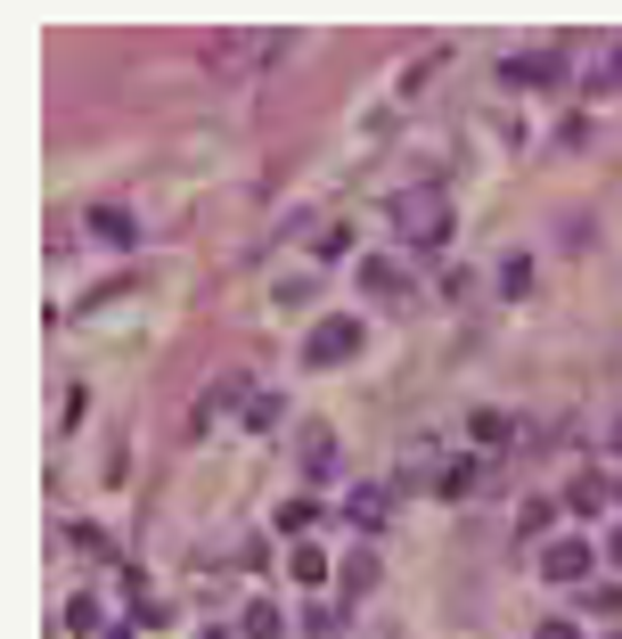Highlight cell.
I'll return each instance as SVG.
<instances>
[{
    "label": "cell",
    "instance_id": "obj_1",
    "mask_svg": "<svg viewBox=\"0 0 622 639\" xmlns=\"http://www.w3.org/2000/svg\"><path fill=\"white\" fill-rule=\"evenodd\" d=\"M385 221L402 230V246L443 255V246H450V189H443V181H402V189L385 197Z\"/></svg>",
    "mask_w": 622,
    "mask_h": 639
},
{
    "label": "cell",
    "instance_id": "obj_2",
    "mask_svg": "<svg viewBox=\"0 0 622 639\" xmlns=\"http://www.w3.org/2000/svg\"><path fill=\"white\" fill-rule=\"evenodd\" d=\"M361 344H369L361 320H352V312H328V320L303 337V369H344V361H361Z\"/></svg>",
    "mask_w": 622,
    "mask_h": 639
},
{
    "label": "cell",
    "instance_id": "obj_3",
    "mask_svg": "<svg viewBox=\"0 0 622 639\" xmlns=\"http://www.w3.org/2000/svg\"><path fill=\"white\" fill-rule=\"evenodd\" d=\"M590 566H598L590 542H549V549H541V583H557V590H582Z\"/></svg>",
    "mask_w": 622,
    "mask_h": 639
},
{
    "label": "cell",
    "instance_id": "obj_4",
    "mask_svg": "<svg viewBox=\"0 0 622 639\" xmlns=\"http://www.w3.org/2000/svg\"><path fill=\"white\" fill-rule=\"evenodd\" d=\"M352 279H361V296H377V303H410V271H402V255H369Z\"/></svg>",
    "mask_w": 622,
    "mask_h": 639
},
{
    "label": "cell",
    "instance_id": "obj_5",
    "mask_svg": "<svg viewBox=\"0 0 622 639\" xmlns=\"http://www.w3.org/2000/svg\"><path fill=\"white\" fill-rule=\"evenodd\" d=\"M557 501H566V517H607V501H614V476H607V467H582V476H573L566 492H557Z\"/></svg>",
    "mask_w": 622,
    "mask_h": 639
},
{
    "label": "cell",
    "instance_id": "obj_6",
    "mask_svg": "<svg viewBox=\"0 0 622 639\" xmlns=\"http://www.w3.org/2000/svg\"><path fill=\"white\" fill-rule=\"evenodd\" d=\"M385 501H393L385 484H352V492H344L336 508H344V517L361 525V533H385V525H393V508H385Z\"/></svg>",
    "mask_w": 622,
    "mask_h": 639
},
{
    "label": "cell",
    "instance_id": "obj_7",
    "mask_svg": "<svg viewBox=\"0 0 622 639\" xmlns=\"http://www.w3.org/2000/svg\"><path fill=\"white\" fill-rule=\"evenodd\" d=\"M328 517V501H311V492H296V501H279V517H271V533H287V542H311V525Z\"/></svg>",
    "mask_w": 622,
    "mask_h": 639
},
{
    "label": "cell",
    "instance_id": "obj_8",
    "mask_svg": "<svg viewBox=\"0 0 622 639\" xmlns=\"http://www.w3.org/2000/svg\"><path fill=\"white\" fill-rule=\"evenodd\" d=\"M377 542H361V549H344V599H369V590H377Z\"/></svg>",
    "mask_w": 622,
    "mask_h": 639
},
{
    "label": "cell",
    "instance_id": "obj_9",
    "mask_svg": "<svg viewBox=\"0 0 622 639\" xmlns=\"http://www.w3.org/2000/svg\"><path fill=\"white\" fill-rule=\"evenodd\" d=\"M352 631V607L344 599H311L303 607V639H344Z\"/></svg>",
    "mask_w": 622,
    "mask_h": 639
},
{
    "label": "cell",
    "instance_id": "obj_10",
    "mask_svg": "<svg viewBox=\"0 0 622 639\" xmlns=\"http://www.w3.org/2000/svg\"><path fill=\"white\" fill-rule=\"evenodd\" d=\"M91 238H99V246H132V238H139V221L123 214V205H91Z\"/></svg>",
    "mask_w": 622,
    "mask_h": 639
},
{
    "label": "cell",
    "instance_id": "obj_11",
    "mask_svg": "<svg viewBox=\"0 0 622 639\" xmlns=\"http://www.w3.org/2000/svg\"><path fill=\"white\" fill-rule=\"evenodd\" d=\"M557 508H566V501H549V492H532V501L516 508V542H541V533L557 525Z\"/></svg>",
    "mask_w": 622,
    "mask_h": 639
},
{
    "label": "cell",
    "instance_id": "obj_12",
    "mask_svg": "<svg viewBox=\"0 0 622 639\" xmlns=\"http://www.w3.org/2000/svg\"><path fill=\"white\" fill-rule=\"evenodd\" d=\"M467 443H475V451H500V443H508V410H491V402L467 410Z\"/></svg>",
    "mask_w": 622,
    "mask_h": 639
},
{
    "label": "cell",
    "instance_id": "obj_13",
    "mask_svg": "<svg viewBox=\"0 0 622 639\" xmlns=\"http://www.w3.org/2000/svg\"><path fill=\"white\" fill-rule=\"evenodd\" d=\"M532 287H541V262H532V255H508V262H500V296H508V303H525Z\"/></svg>",
    "mask_w": 622,
    "mask_h": 639
},
{
    "label": "cell",
    "instance_id": "obj_14",
    "mask_svg": "<svg viewBox=\"0 0 622 639\" xmlns=\"http://www.w3.org/2000/svg\"><path fill=\"white\" fill-rule=\"evenodd\" d=\"M287 574H296L303 590H320V583H328V549H320V542H296V558H287Z\"/></svg>",
    "mask_w": 622,
    "mask_h": 639
},
{
    "label": "cell",
    "instance_id": "obj_15",
    "mask_svg": "<svg viewBox=\"0 0 622 639\" xmlns=\"http://www.w3.org/2000/svg\"><path fill=\"white\" fill-rule=\"evenodd\" d=\"M279 426H287V402H279V394H255V402H246V435H279Z\"/></svg>",
    "mask_w": 622,
    "mask_h": 639
},
{
    "label": "cell",
    "instance_id": "obj_16",
    "mask_svg": "<svg viewBox=\"0 0 622 639\" xmlns=\"http://www.w3.org/2000/svg\"><path fill=\"white\" fill-rule=\"evenodd\" d=\"M475 484H484V467H475V460H450L443 476H434V492H443V501H467Z\"/></svg>",
    "mask_w": 622,
    "mask_h": 639
},
{
    "label": "cell",
    "instance_id": "obj_17",
    "mask_svg": "<svg viewBox=\"0 0 622 639\" xmlns=\"http://www.w3.org/2000/svg\"><path fill=\"white\" fill-rule=\"evenodd\" d=\"M58 623H66L74 639H99V599H91V590H74V599H66V615H58Z\"/></svg>",
    "mask_w": 622,
    "mask_h": 639
},
{
    "label": "cell",
    "instance_id": "obj_18",
    "mask_svg": "<svg viewBox=\"0 0 622 639\" xmlns=\"http://www.w3.org/2000/svg\"><path fill=\"white\" fill-rule=\"evenodd\" d=\"M582 607L598 623H622V583H582Z\"/></svg>",
    "mask_w": 622,
    "mask_h": 639
},
{
    "label": "cell",
    "instance_id": "obj_19",
    "mask_svg": "<svg viewBox=\"0 0 622 639\" xmlns=\"http://www.w3.org/2000/svg\"><path fill=\"white\" fill-rule=\"evenodd\" d=\"M287 631V615L271 607V599H262V607H246V639H279Z\"/></svg>",
    "mask_w": 622,
    "mask_h": 639
},
{
    "label": "cell",
    "instance_id": "obj_20",
    "mask_svg": "<svg viewBox=\"0 0 622 639\" xmlns=\"http://www.w3.org/2000/svg\"><path fill=\"white\" fill-rule=\"evenodd\" d=\"M311 255H320V262H344V255H352V221H336V230H328L320 246H311Z\"/></svg>",
    "mask_w": 622,
    "mask_h": 639
},
{
    "label": "cell",
    "instance_id": "obj_21",
    "mask_svg": "<svg viewBox=\"0 0 622 639\" xmlns=\"http://www.w3.org/2000/svg\"><path fill=\"white\" fill-rule=\"evenodd\" d=\"M311 303V279H279V312H303Z\"/></svg>",
    "mask_w": 622,
    "mask_h": 639
},
{
    "label": "cell",
    "instance_id": "obj_22",
    "mask_svg": "<svg viewBox=\"0 0 622 639\" xmlns=\"http://www.w3.org/2000/svg\"><path fill=\"white\" fill-rule=\"evenodd\" d=\"M82 410H91V394H82V385H74V394H66V402H58V426H66V435H74V426H82Z\"/></svg>",
    "mask_w": 622,
    "mask_h": 639
},
{
    "label": "cell",
    "instance_id": "obj_23",
    "mask_svg": "<svg viewBox=\"0 0 622 639\" xmlns=\"http://www.w3.org/2000/svg\"><path fill=\"white\" fill-rule=\"evenodd\" d=\"M532 639H582V631H573L566 615H549V623H532Z\"/></svg>",
    "mask_w": 622,
    "mask_h": 639
},
{
    "label": "cell",
    "instance_id": "obj_24",
    "mask_svg": "<svg viewBox=\"0 0 622 639\" xmlns=\"http://www.w3.org/2000/svg\"><path fill=\"white\" fill-rule=\"evenodd\" d=\"M607 566H614V574H622V525H614V533H607Z\"/></svg>",
    "mask_w": 622,
    "mask_h": 639
},
{
    "label": "cell",
    "instance_id": "obj_25",
    "mask_svg": "<svg viewBox=\"0 0 622 639\" xmlns=\"http://www.w3.org/2000/svg\"><path fill=\"white\" fill-rule=\"evenodd\" d=\"M132 631H139V623H115V631H99V639H132Z\"/></svg>",
    "mask_w": 622,
    "mask_h": 639
},
{
    "label": "cell",
    "instance_id": "obj_26",
    "mask_svg": "<svg viewBox=\"0 0 622 639\" xmlns=\"http://www.w3.org/2000/svg\"><path fill=\"white\" fill-rule=\"evenodd\" d=\"M614 501H622V484H614Z\"/></svg>",
    "mask_w": 622,
    "mask_h": 639
}]
</instances>
